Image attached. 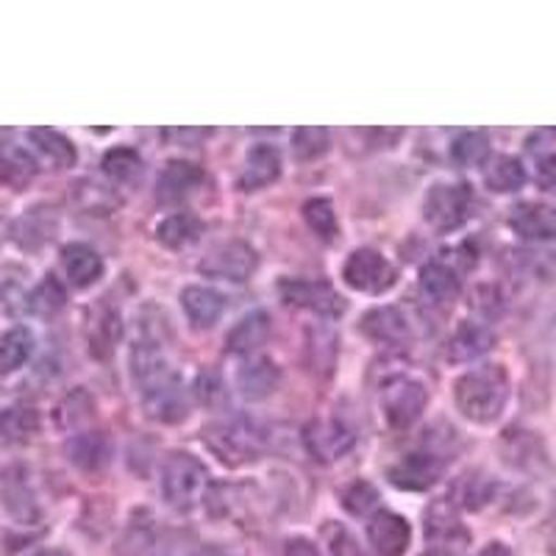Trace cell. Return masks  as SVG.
Wrapping results in <instances>:
<instances>
[{"label": "cell", "mask_w": 556, "mask_h": 556, "mask_svg": "<svg viewBox=\"0 0 556 556\" xmlns=\"http://www.w3.org/2000/svg\"><path fill=\"white\" fill-rule=\"evenodd\" d=\"M354 431L345 429L337 420H312L304 429V445L317 462L342 459L348 451L354 448Z\"/></svg>", "instance_id": "11"}, {"label": "cell", "mask_w": 556, "mask_h": 556, "mask_svg": "<svg viewBox=\"0 0 556 556\" xmlns=\"http://www.w3.org/2000/svg\"><path fill=\"white\" fill-rule=\"evenodd\" d=\"M538 184H540V190L556 192V151L538 162Z\"/></svg>", "instance_id": "42"}, {"label": "cell", "mask_w": 556, "mask_h": 556, "mask_svg": "<svg viewBox=\"0 0 556 556\" xmlns=\"http://www.w3.org/2000/svg\"><path fill=\"white\" fill-rule=\"evenodd\" d=\"M278 292L290 306L315 312L323 317H340L345 312V301L340 292L326 281H309V278H281Z\"/></svg>", "instance_id": "8"}, {"label": "cell", "mask_w": 556, "mask_h": 556, "mask_svg": "<svg viewBox=\"0 0 556 556\" xmlns=\"http://www.w3.org/2000/svg\"><path fill=\"white\" fill-rule=\"evenodd\" d=\"M34 354V334L28 329H12L0 340V374L9 376L26 365Z\"/></svg>", "instance_id": "30"}, {"label": "cell", "mask_w": 556, "mask_h": 556, "mask_svg": "<svg viewBox=\"0 0 556 556\" xmlns=\"http://www.w3.org/2000/svg\"><path fill=\"white\" fill-rule=\"evenodd\" d=\"M198 556H228L223 548H203Z\"/></svg>", "instance_id": "45"}, {"label": "cell", "mask_w": 556, "mask_h": 556, "mask_svg": "<svg viewBox=\"0 0 556 556\" xmlns=\"http://www.w3.org/2000/svg\"><path fill=\"white\" fill-rule=\"evenodd\" d=\"M64 304H67V292H64V287L59 285L53 276L45 278L42 285H39L37 290L31 292V298H28V306H31L34 315L39 317L59 315V312L64 309Z\"/></svg>", "instance_id": "35"}, {"label": "cell", "mask_w": 556, "mask_h": 556, "mask_svg": "<svg viewBox=\"0 0 556 556\" xmlns=\"http://www.w3.org/2000/svg\"><path fill=\"white\" fill-rule=\"evenodd\" d=\"M470 212H473V192L465 184H434L426 192L424 201V217L434 231L448 235L468 223Z\"/></svg>", "instance_id": "3"}, {"label": "cell", "mask_w": 556, "mask_h": 556, "mask_svg": "<svg viewBox=\"0 0 556 556\" xmlns=\"http://www.w3.org/2000/svg\"><path fill=\"white\" fill-rule=\"evenodd\" d=\"M287 556H320V551H317V545L312 543V540H290V545H287Z\"/></svg>", "instance_id": "43"}, {"label": "cell", "mask_w": 556, "mask_h": 556, "mask_svg": "<svg viewBox=\"0 0 556 556\" xmlns=\"http://www.w3.org/2000/svg\"><path fill=\"white\" fill-rule=\"evenodd\" d=\"M304 220L320 240H334L337 231H340L334 203H331L329 198H312V201H306Z\"/></svg>", "instance_id": "34"}, {"label": "cell", "mask_w": 556, "mask_h": 556, "mask_svg": "<svg viewBox=\"0 0 556 556\" xmlns=\"http://www.w3.org/2000/svg\"><path fill=\"white\" fill-rule=\"evenodd\" d=\"M62 270L67 281L78 290H87L103 276V260L96 248L84 245V242H73L62 251Z\"/></svg>", "instance_id": "19"}, {"label": "cell", "mask_w": 556, "mask_h": 556, "mask_svg": "<svg viewBox=\"0 0 556 556\" xmlns=\"http://www.w3.org/2000/svg\"><path fill=\"white\" fill-rule=\"evenodd\" d=\"M0 498H3L7 513L20 523H34L39 518L37 495H34L23 468H9L0 473Z\"/></svg>", "instance_id": "12"}, {"label": "cell", "mask_w": 556, "mask_h": 556, "mask_svg": "<svg viewBox=\"0 0 556 556\" xmlns=\"http://www.w3.org/2000/svg\"><path fill=\"white\" fill-rule=\"evenodd\" d=\"M462 290L459 273L445 262H431L420 270V292L431 304H451Z\"/></svg>", "instance_id": "24"}, {"label": "cell", "mask_w": 556, "mask_h": 556, "mask_svg": "<svg viewBox=\"0 0 556 556\" xmlns=\"http://www.w3.org/2000/svg\"><path fill=\"white\" fill-rule=\"evenodd\" d=\"M281 387V370L273 359H251L237 370V390L245 401H265Z\"/></svg>", "instance_id": "17"}, {"label": "cell", "mask_w": 556, "mask_h": 556, "mask_svg": "<svg viewBox=\"0 0 556 556\" xmlns=\"http://www.w3.org/2000/svg\"><path fill=\"white\" fill-rule=\"evenodd\" d=\"M342 506L351 515L362 518V515L374 513L376 506H379V490L370 481H354V484L342 490Z\"/></svg>", "instance_id": "39"}, {"label": "cell", "mask_w": 556, "mask_h": 556, "mask_svg": "<svg viewBox=\"0 0 556 556\" xmlns=\"http://www.w3.org/2000/svg\"><path fill=\"white\" fill-rule=\"evenodd\" d=\"M67 459L87 473H98L112 459V443L101 431H78L67 440Z\"/></svg>", "instance_id": "18"}, {"label": "cell", "mask_w": 556, "mask_h": 556, "mask_svg": "<svg viewBox=\"0 0 556 556\" xmlns=\"http://www.w3.org/2000/svg\"><path fill=\"white\" fill-rule=\"evenodd\" d=\"M28 139H31V146L39 151V156H42L45 162H51L53 167H59V170L76 165V146H73L64 134L53 131V128H31V131H28Z\"/></svg>", "instance_id": "25"}, {"label": "cell", "mask_w": 556, "mask_h": 556, "mask_svg": "<svg viewBox=\"0 0 556 556\" xmlns=\"http://www.w3.org/2000/svg\"><path fill=\"white\" fill-rule=\"evenodd\" d=\"M362 334L370 337L376 342H387V345H395V342H404L409 337V323L401 315L395 306H379V309H370L359 323Z\"/></svg>", "instance_id": "23"}, {"label": "cell", "mask_w": 556, "mask_h": 556, "mask_svg": "<svg viewBox=\"0 0 556 556\" xmlns=\"http://www.w3.org/2000/svg\"><path fill=\"white\" fill-rule=\"evenodd\" d=\"M476 556H513V551L506 548L504 543H490V545H484V548H481Z\"/></svg>", "instance_id": "44"}, {"label": "cell", "mask_w": 556, "mask_h": 556, "mask_svg": "<svg viewBox=\"0 0 556 556\" xmlns=\"http://www.w3.org/2000/svg\"><path fill=\"white\" fill-rule=\"evenodd\" d=\"M486 190L498 192V195H509L518 192L526 184V170L515 156H495L484 170Z\"/></svg>", "instance_id": "28"}, {"label": "cell", "mask_w": 556, "mask_h": 556, "mask_svg": "<svg viewBox=\"0 0 556 556\" xmlns=\"http://www.w3.org/2000/svg\"><path fill=\"white\" fill-rule=\"evenodd\" d=\"M329 131L326 128L317 126H306V128H295L292 131V153L301 162H315L317 156L329 151Z\"/></svg>", "instance_id": "37"}, {"label": "cell", "mask_w": 556, "mask_h": 556, "mask_svg": "<svg viewBox=\"0 0 556 556\" xmlns=\"http://www.w3.org/2000/svg\"><path fill=\"white\" fill-rule=\"evenodd\" d=\"M203 445H206L223 465H245V462L260 459L262 437L251 426L240 420H220L203 429Z\"/></svg>", "instance_id": "4"}, {"label": "cell", "mask_w": 556, "mask_h": 556, "mask_svg": "<svg viewBox=\"0 0 556 556\" xmlns=\"http://www.w3.org/2000/svg\"><path fill=\"white\" fill-rule=\"evenodd\" d=\"M456 409L473 424H493L509 401V376L501 365H481L468 370L454 384Z\"/></svg>", "instance_id": "1"}, {"label": "cell", "mask_w": 556, "mask_h": 556, "mask_svg": "<svg viewBox=\"0 0 556 556\" xmlns=\"http://www.w3.org/2000/svg\"><path fill=\"white\" fill-rule=\"evenodd\" d=\"M220 390H223V384H220V379H217L215 374H208V370H203V374L198 376L195 392H198V395H201L203 404H215V401L223 395Z\"/></svg>", "instance_id": "41"}, {"label": "cell", "mask_w": 556, "mask_h": 556, "mask_svg": "<svg viewBox=\"0 0 556 556\" xmlns=\"http://www.w3.org/2000/svg\"><path fill=\"white\" fill-rule=\"evenodd\" d=\"M39 431V412L31 406H9L0 412V437L9 443H28Z\"/></svg>", "instance_id": "29"}, {"label": "cell", "mask_w": 556, "mask_h": 556, "mask_svg": "<svg viewBox=\"0 0 556 556\" xmlns=\"http://www.w3.org/2000/svg\"><path fill=\"white\" fill-rule=\"evenodd\" d=\"M181 309L195 329H212L226 312V298L208 287H187L181 292Z\"/></svg>", "instance_id": "22"}, {"label": "cell", "mask_w": 556, "mask_h": 556, "mask_svg": "<svg viewBox=\"0 0 556 556\" xmlns=\"http://www.w3.org/2000/svg\"><path fill=\"white\" fill-rule=\"evenodd\" d=\"M451 156H454L456 165L462 167H479L484 165L486 156H490V139L484 131H465L454 139L451 146Z\"/></svg>", "instance_id": "33"}, {"label": "cell", "mask_w": 556, "mask_h": 556, "mask_svg": "<svg viewBox=\"0 0 556 556\" xmlns=\"http://www.w3.org/2000/svg\"><path fill=\"white\" fill-rule=\"evenodd\" d=\"M379 404L381 415L392 429H409L424 415L426 404H429V390L424 387V381L412 379V376H392L381 387Z\"/></svg>", "instance_id": "5"}, {"label": "cell", "mask_w": 556, "mask_h": 556, "mask_svg": "<svg viewBox=\"0 0 556 556\" xmlns=\"http://www.w3.org/2000/svg\"><path fill=\"white\" fill-rule=\"evenodd\" d=\"M270 331L273 326L267 312H251L226 334V351L237 356L253 354V351H260L270 340Z\"/></svg>", "instance_id": "21"}, {"label": "cell", "mask_w": 556, "mask_h": 556, "mask_svg": "<svg viewBox=\"0 0 556 556\" xmlns=\"http://www.w3.org/2000/svg\"><path fill=\"white\" fill-rule=\"evenodd\" d=\"M139 392H142L148 417H153L159 424H178V420L190 415V399H187V390L176 379V374L153 381V384L142 387Z\"/></svg>", "instance_id": "9"}, {"label": "cell", "mask_w": 556, "mask_h": 556, "mask_svg": "<svg viewBox=\"0 0 556 556\" xmlns=\"http://www.w3.org/2000/svg\"><path fill=\"white\" fill-rule=\"evenodd\" d=\"M34 176H37V162L23 148H0V181L12 184V187H23Z\"/></svg>", "instance_id": "32"}, {"label": "cell", "mask_w": 556, "mask_h": 556, "mask_svg": "<svg viewBox=\"0 0 556 556\" xmlns=\"http://www.w3.org/2000/svg\"><path fill=\"white\" fill-rule=\"evenodd\" d=\"M206 479L208 473L198 456L173 451L162 465V495L173 509L190 513L206 490Z\"/></svg>", "instance_id": "2"}, {"label": "cell", "mask_w": 556, "mask_h": 556, "mask_svg": "<svg viewBox=\"0 0 556 556\" xmlns=\"http://www.w3.org/2000/svg\"><path fill=\"white\" fill-rule=\"evenodd\" d=\"M201 231H203V226L195 215H190V212H178V215H170L159 223L156 240L162 242L165 248L178 251V248L192 245V242L201 237Z\"/></svg>", "instance_id": "27"}, {"label": "cell", "mask_w": 556, "mask_h": 556, "mask_svg": "<svg viewBox=\"0 0 556 556\" xmlns=\"http://www.w3.org/2000/svg\"><path fill=\"white\" fill-rule=\"evenodd\" d=\"M260 260H256V251H253L248 242L240 240H228L215 245L206 253L198 265V270L206 278H217V281H235V285H242L253 276Z\"/></svg>", "instance_id": "7"}, {"label": "cell", "mask_w": 556, "mask_h": 556, "mask_svg": "<svg viewBox=\"0 0 556 556\" xmlns=\"http://www.w3.org/2000/svg\"><path fill=\"white\" fill-rule=\"evenodd\" d=\"M121 340V315L114 309H103L101 315L92 320V331H89V342H92V354L106 356Z\"/></svg>", "instance_id": "36"}, {"label": "cell", "mask_w": 556, "mask_h": 556, "mask_svg": "<svg viewBox=\"0 0 556 556\" xmlns=\"http://www.w3.org/2000/svg\"><path fill=\"white\" fill-rule=\"evenodd\" d=\"M103 173L114 181H134L142 173V159L134 148H112L103 156Z\"/></svg>", "instance_id": "38"}, {"label": "cell", "mask_w": 556, "mask_h": 556, "mask_svg": "<svg viewBox=\"0 0 556 556\" xmlns=\"http://www.w3.org/2000/svg\"><path fill=\"white\" fill-rule=\"evenodd\" d=\"M53 237H56V217L51 215V208H31L14 226V240L20 248H39Z\"/></svg>", "instance_id": "26"}, {"label": "cell", "mask_w": 556, "mask_h": 556, "mask_svg": "<svg viewBox=\"0 0 556 556\" xmlns=\"http://www.w3.org/2000/svg\"><path fill=\"white\" fill-rule=\"evenodd\" d=\"M278 176H281V153H278V148L267 146V142H256L245 153V165H242L237 184H240L242 192H256L270 187Z\"/></svg>", "instance_id": "13"}, {"label": "cell", "mask_w": 556, "mask_h": 556, "mask_svg": "<svg viewBox=\"0 0 556 556\" xmlns=\"http://www.w3.org/2000/svg\"><path fill=\"white\" fill-rule=\"evenodd\" d=\"M37 556H64L62 551H42V554H37Z\"/></svg>", "instance_id": "47"}, {"label": "cell", "mask_w": 556, "mask_h": 556, "mask_svg": "<svg viewBox=\"0 0 556 556\" xmlns=\"http://www.w3.org/2000/svg\"><path fill=\"white\" fill-rule=\"evenodd\" d=\"M426 534L431 540H454V534L465 538L459 520H456V515L445 504H434L426 513Z\"/></svg>", "instance_id": "40"}, {"label": "cell", "mask_w": 556, "mask_h": 556, "mask_svg": "<svg viewBox=\"0 0 556 556\" xmlns=\"http://www.w3.org/2000/svg\"><path fill=\"white\" fill-rule=\"evenodd\" d=\"M203 181H206V173H203L201 167L192 165V162H184V159H173V162L165 165V170L159 173L156 195L159 201L165 203L184 201V198H190Z\"/></svg>", "instance_id": "15"}, {"label": "cell", "mask_w": 556, "mask_h": 556, "mask_svg": "<svg viewBox=\"0 0 556 556\" xmlns=\"http://www.w3.org/2000/svg\"><path fill=\"white\" fill-rule=\"evenodd\" d=\"M509 228L520 240L548 242L556 237V212L538 201L518 203L513 208V215H509Z\"/></svg>", "instance_id": "14"}, {"label": "cell", "mask_w": 556, "mask_h": 556, "mask_svg": "<svg viewBox=\"0 0 556 556\" xmlns=\"http://www.w3.org/2000/svg\"><path fill=\"white\" fill-rule=\"evenodd\" d=\"M424 556H448V554H445V551H440V548H434V551H426Z\"/></svg>", "instance_id": "46"}, {"label": "cell", "mask_w": 556, "mask_h": 556, "mask_svg": "<svg viewBox=\"0 0 556 556\" xmlns=\"http://www.w3.org/2000/svg\"><path fill=\"white\" fill-rule=\"evenodd\" d=\"M495 345V334L486 329L484 323L465 320L456 326V331L448 340V359L451 362H473L481 354H486Z\"/></svg>", "instance_id": "20"}, {"label": "cell", "mask_w": 556, "mask_h": 556, "mask_svg": "<svg viewBox=\"0 0 556 556\" xmlns=\"http://www.w3.org/2000/svg\"><path fill=\"white\" fill-rule=\"evenodd\" d=\"M387 479L406 493H424L443 479V459L434 454H409L387 470Z\"/></svg>", "instance_id": "10"}, {"label": "cell", "mask_w": 556, "mask_h": 556, "mask_svg": "<svg viewBox=\"0 0 556 556\" xmlns=\"http://www.w3.org/2000/svg\"><path fill=\"white\" fill-rule=\"evenodd\" d=\"M495 490H498V484H495L490 476L481 473V470H470V473H465L456 481L454 498L459 501L465 509H481V506L493 501Z\"/></svg>", "instance_id": "31"}, {"label": "cell", "mask_w": 556, "mask_h": 556, "mask_svg": "<svg viewBox=\"0 0 556 556\" xmlns=\"http://www.w3.org/2000/svg\"><path fill=\"white\" fill-rule=\"evenodd\" d=\"M342 281L351 290L365 292V295H381V292L395 287L399 273H395V267H392L384 253L374 251V248H359L342 265Z\"/></svg>", "instance_id": "6"}, {"label": "cell", "mask_w": 556, "mask_h": 556, "mask_svg": "<svg viewBox=\"0 0 556 556\" xmlns=\"http://www.w3.org/2000/svg\"><path fill=\"white\" fill-rule=\"evenodd\" d=\"M409 520L395 513H379L367 523V540L379 556H401L409 545Z\"/></svg>", "instance_id": "16"}]
</instances>
